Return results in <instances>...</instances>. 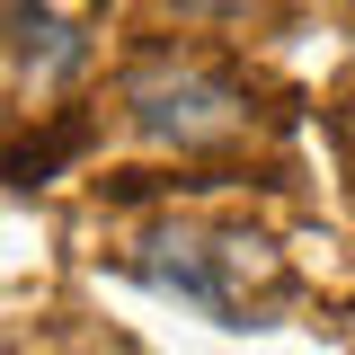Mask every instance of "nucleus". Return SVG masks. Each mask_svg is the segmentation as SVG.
I'll use <instances>...</instances> for the list:
<instances>
[{
	"mask_svg": "<svg viewBox=\"0 0 355 355\" xmlns=\"http://www.w3.org/2000/svg\"><path fill=\"white\" fill-rule=\"evenodd\" d=\"M142 275L178 302H196L205 320H222V329H249V320L293 302V266L258 231H151Z\"/></svg>",
	"mask_w": 355,
	"mask_h": 355,
	"instance_id": "f257e3e1",
	"label": "nucleus"
},
{
	"mask_svg": "<svg viewBox=\"0 0 355 355\" xmlns=\"http://www.w3.org/2000/svg\"><path fill=\"white\" fill-rule=\"evenodd\" d=\"M125 116L151 142H178V151H205L249 116V98L231 71H214L205 53H142L125 71Z\"/></svg>",
	"mask_w": 355,
	"mask_h": 355,
	"instance_id": "f03ea898",
	"label": "nucleus"
},
{
	"mask_svg": "<svg viewBox=\"0 0 355 355\" xmlns=\"http://www.w3.org/2000/svg\"><path fill=\"white\" fill-rule=\"evenodd\" d=\"M0 53H9L27 80L53 89V80H71V71H80L89 44L71 36V18H53L44 0H0Z\"/></svg>",
	"mask_w": 355,
	"mask_h": 355,
	"instance_id": "7ed1b4c3",
	"label": "nucleus"
},
{
	"mask_svg": "<svg viewBox=\"0 0 355 355\" xmlns=\"http://www.w3.org/2000/svg\"><path fill=\"white\" fill-rule=\"evenodd\" d=\"M80 151H89V116H71V107H62L44 133L9 142V160H0V169H9V187H44V178L62 169V160H80Z\"/></svg>",
	"mask_w": 355,
	"mask_h": 355,
	"instance_id": "20e7f679",
	"label": "nucleus"
},
{
	"mask_svg": "<svg viewBox=\"0 0 355 355\" xmlns=\"http://www.w3.org/2000/svg\"><path fill=\"white\" fill-rule=\"evenodd\" d=\"M178 18H222V27H266L284 0H169Z\"/></svg>",
	"mask_w": 355,
	"mask_h": 355,
	"instance_id": "39448f33",
	"label": "nucleus"
}]
</instances>
